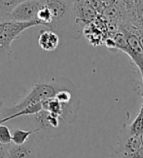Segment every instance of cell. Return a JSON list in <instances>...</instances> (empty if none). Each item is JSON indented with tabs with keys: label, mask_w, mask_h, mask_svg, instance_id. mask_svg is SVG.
<instances>
[{
	"label": "cell",
	"mask_w": 143,
	"mask_h": 158,
	"mask_svg": "<svg viewBox=\"0 0 143 158\" xmlns=\"http://www.w3.org/2000/svg\"><path fill=\"white\" fill-rule=\"evenodd\" d=\"M50 9L52 22L47 27L56 32L59 38L79 39L83 28L76 23L73 13V0H46L44 3Z\"/></svg>",
	"instance_id": "6da1fadb"
},
{
	"label": "cell",
	"mask_w": 143,
	"mask_h": 158,
	"mask_svg": "<svg viewBox=\"0 0 143 158\" xmlns=\"http://www.w3.org/2000/svg\"><path fill=\"white\" fill-rule=\"evenodd\" d=\"M77 88L74 82L65 77H45L38 81L31 88L30 92L24 99L20 100L18 104L11 108L4 109L6 118L15 114L28 105L41 103L42 101L54 98L56 94L63 89Z\"/></svg>",
	"instance_id": "7a4b0ae2"
},
{
	"label": "cell",
	"mask_w": 143,
	"mask_h": 158,
	"mask_svg": "<svg viewBox=\"0 0 143 158\" xmlns=\"http://www.w3.org/2000/svg\"><path fill=\"white\" fill-rule=\"evenodd\" d=\"M41 25L38 19L31 22H16V20H7L0 23V46L6 51L7 53L12 52V43L17 40L20 34L31 27Z\"/></svg>",
	"instance_id": "3957f363"
},
{
	"label": "cell",
	"mask_w": 143,
	"mask_h": 158,
	"mask_svg": "<svg viewBox=\"0 0 143 158\" xmlns=\"http://www.w3.org/2000/svg\"><path fill=\"white\" fill-rule=\"evenodd\" d=\"M139 135L133 134L128 124H123L117 139L115 154L119 158H131L141 148Z\"/></svg>",
	"instance_id": "277c9868"
},
{
	"label": "cell",
	"mask_w": 143,
	"mask_h": 158,
	"mask_svg": "<svg viewBox=\"0 0 143 158\" xmlns=\"http://www.w3.org/2000/svg\"><path fill=\"white\" fill-rule=\"evenodd\" d=\"M33 116L34 120L38 124L37 128L40 129V131H44L52 137L61 136L65 132L68 125L61 116L44 111V110H41Z\"/></svg>",
	"instance_id": "5b68a950"
},
{
	"label": "cell",
	"mask_w": 143,
	"mask_h": 158,
	"mask_svg": "<svg viewBox=\"0 0 143 158\" xmlns=\"http://www.w3.org/2000/svg\"><path fill=\"white\" fill-rule=\"evenodd\" d=\"M44 5L38 0H26L19 4L10 13V18L16 22H31L37 19V14Z\"/></svg>",
	"instance_id": "8992f818"
},
{
	"label": "cell",
	"mask_w": 143,
	"mask_h": 158,
	"mask_svg": "<svg viewBox=\"0 0 143 158\" xmlns=\"http://www.w3.org/2000/svg\"><path fill=\"white\" fill-rule=\"evenodd\" d=\"M119 28L125 34L127 40V50L125 53L128 54L129 58L132 60V62L138 68L141 78H143V49L139 41L132 32L128 30L123 24L119 26Z\"/></svg>",
	"instance_id": "52a82bcc"
},
{
	"label": "cell",
	"mask_w": 143,
	"mask_h": 158,
	"mask_svg": "<svg viewBox=\"0 0 143 158\" xmlns=\"http://www.w3.org/2000/svg\"><path fill=\"white\" fill-rule=\"evenodd\" d=\"M8 152L10 158H37L38 152L35 145V140L30 139L23 145L8 146Z\"/></svg>",
	"instance_id": "ba28073f"
},
{
	"label": "cell",
	"mask_w": 143,
	"mask_h": 158,
	"mask_svg": "<svg viewBox=\"0 0 143 158\" xmlns=\"http://www.w3.org/2000/svg\"><path fill=\"white\" fill-rule=\"evenodd\" d=\"M59 36L50 29L43 30L38 36V45L45 52H54L59 45Z\"/></svg>",
	"instance_id": "9c48e42d"
},
{
	"label": "cell",
	"mask_w": 143,
	"mask_h": 158,
	"mask_svg": "<svg viewBox=\"0 0 143 158\" xmlns=\"http://www.w3.org/2000/svg\"><path fill=\"white\" fill-rule=\"evenodd\" d=\"M41 132L39 128L32 130H25L22 128H13L11 129L12 135V143L14 145H23L29 140L31 135Z\"/></svg>",
	"instance_id": "30bf717a"
},
{
	"label": "cell",
	"mask_w": 143,
	"mask_h": 158,
	"mask_svg": "<svg viewBox=\"0 0 143 158\" xmlns=\"http://www.w3.org/2000/svg\"><path fill=\"white\" fill-rule=\"evenodd\" d=\"M41 110H42V106H41V103H36V104H32V105H28L26 106L25 108L22 109L20 111L13 114L9 116H7L1 122H0V124H5L6 122H8L10 120H13V119H16L18 118H20V116H27V115H34L35 114H37L38 112H40Z\"/></svg>",
	"instance_id": "8fae6325"
},
{
	"label": "cell",
	"mask_w": 143,
	"mask_h": 158,
	"mask_svg": "<svg viewBox=\"0 0 143 158\" xmlns=\"http://www.w3.org/2000/svg\"><path fill=\"white\" fill-rule=\"evenodd\" d=\"M41 106H42V110H44V111L63 116V105L54 97L42 101L41 102Z\"/></svg>",
	"instance_id": "7c38bea8"
},
{
	"label": "cell",
	"mask_w": 143,
	"mask_h": 158,
	"mask_svg": "<svg viewBox=\"0 0 143 158\" xmlns=\"http://www.w3.org/2000/svg\"><path fill=\"white\" fill-rule=\"evenodd\" d=\"M128 127L133 134L140 135L143 133V108H140L138 114L131 124H128Z\"/></svg>",
	"instance_id": "4fadbf2b"
},
{
	"label": "cell",
	"mask_w": 143,
	"mask_h": 158,
	"mask_svg": "<svg viewBox=\"0 0 143 158\" xmlns=\"http://www.w3.org/2000/svg\"><path fill=\"white\" fill-rule=\"evenodd\" d=\"M37 19L41 23L42 26L48 27L52 22V14L50 9L44 4L43 7L39 10L37 14Z\"/></svg>",
	"instance_id": "5bb4252c"
},
{
	"label": "cell",
	"mask_w": 143,
	"mask_h": 158,
	"mask_svg": "<svg viewBox=\"0 0 143 158\" xmlns=\"http://www.w3.org/2000/svg\"><path fill=\"white\" fill-rule=\"evenodd\" d=\"M26 0H0V12L10 14L16 7Z\"/></svg>",
	"instance_id": "9a60e30c"
},
{
	"label": "cell",
	"mask_w": 143,
	"mask_h": 158,
	"mask_svg": "<svg viewBox=\"0 0 143 158\" xmlns=\"http://www.w3.org/2000/svg\"><path fill=\"white\" fill-rule=\"evenodd\" d=\"M12 143L11 128L5 124H0V145L10 146Z\"/></svg>",
	"instance_id": "2e32d148"
},
{
	"label": "cell",
	"mask_w": 143,
	"mask_h": 158,
	"mask_svg": "<svg viewBox=\"0 0 143 158\" xmlns=\"http://www.w3.org/2000/svg\"><path fill=\"white\" fill-rule=\"evenodd\" d=\"M122 24L124 25L128 30H129V31L132 32L134 34V35L136 36V38L138 39L139 43H140L142 49H143V30L138 28V27H136V26L131 24V23H122Z\"/></svg>",
	"instance_id": "e0dca14e"
},
{
	"label": "cell",
	"mask_w": 143,
	"mask_h": 158,
	"mask_svg": "<svg viewBox=\"0 0 143 158\" xmlns=\"http://www.w3.org/2000/svg\"><path fill=\"white\" fill-rule=\"evenodd\" d=\"M120 2L124 6V8L126 9L128 14L132 12L135 6V0H120Z\"/></svg>",
	"instance_id": "ac0fdd59"
},
{
	"label": "cell",
	"mask_w": 143,
	"mask_h": 158,
	"mask_svg": "<svg viewBox=\"0 0 143 158\" xmlns=\"http://www.w3.org/2000/svg\"><path fill=\"white\" fill-rule=\"evenodd\" d=\"M0 158H10L8 152V146L0 145Z\"/></svg>",
	"instance_id": "d6986e66"
},
{
	"label": "cell",
	"mask_w": 143,
	"mask_h": 158,
	"mask_svg": "<svg viewBox=\"0 0 143 158\" xmlns=\"http://www.w3.org/2000/svg\"><path fill=\"white\" fill-rule=\"evenodd\" d=\"M7 20H12L10 18V14H5V13L0 12V23L7 22Z\"/></svg>",
	"instance_id": "ffe728a7"
},
{
	"label": "cell",
	"mask_w": 143,
	"mask_h": 158,
	"mask_svg": "<svg viewBox=\"0 0 143 158\" xmlns=\"http://www.w3.org/2000/svg\"><path fill=\"white\" fill-rule=\"evenodd\" d=\"M131 158H143V146H141V148Z\"/></svg>",
	"instance_id": "44dd1931"
},
{
	"label": "cell",
	"mask_w": 143,
	"mask_h": 158,
	"mask_svg": "<svg viewBox=\"0 0 143 158\" xmlns=\"http://www.w3.org/2000/svg\"><path fill=\"white\" fill-rule=\"evenodd\" d=\"M6 54H9V53H7L6 51L3 49V48H2L1 46H0V63H1L2 59L4 58V56H6Z\"/></svg>",
	"instance_id": "7402d4cb"
},
{
	"label": "cell",
	"mask_w": 143,
	"mask_h": 158,
	"mask_svg": "<svg viewBox=\"0 0 143 158\" xmlns=\"http://www.w3.org/2000/svg\"><path fill=\"white\" fill-rule=\"evenodd\" d=\"M100 1L103 3L104 5H105V7L107 6V5H110V4H112V3H114L116 0H100Z\"/></svg>",
	"instance_id": "603a6c76"
},
{
	"label": "cell",
	"mask_w": 143,
	"mask_h": 158,
	"mask_svg": "<svg viewBox=\"0 0 143 158\" xmlns=\"http://www.w3.org/2000/svg\"><path fill=\"white\" fill-rule=\"evenodd\" d=\"M5 118H6V114H5L4 110H0V122H1Z\"/></svg>",
	"instance_id": "cb8c5ba5"
},
{
	"label": "cell",
	"mask_w": 143,
	"mask_h": 158,
	"mask_svg": "<svg viewBox=\"0 0 143 158\" xmlns=\"http://www.w3.org/2000/svg\"><path fill=\"white\" fill-rule=\"evenodd\" d=\"M139 137H140V141H141V143H142V146H143V133H142V134H140V135H139Z\"/></svg>",
	"instance_id": "d4e9b609"
},
{
	"label": "cell",
	"mask_w": 143,
	"mask_h": 158,
	"mask_svg": "<svg viewBox=\"0 0 143 158\" xmlns=\"http://www.w3.org/2000/svg\"><path fill=\"white\" fill-rule=\"evenodd\" d=\"M38 1H41V2H43V3H45V2H46V0H38Z\"/></svg>",
	"instance_id": "484cf974"
},
{
	"label": "cell",
	"mask_w": 143,
	"mask_h": 158,
	"mask_svg": "<svg viewBox=\"0 0 143 158\" xmlns=\"http://www.w3.org/2000/svg\"><path fill=\"white\" fill-rule=\"evenodd\" d=\"M142 81H143V78H142ZM142 97H143V96H142ZM141 107L143 108V102H142V105H141Z\"/></svg>",
	"instance_id": "4316f807"
},
{
	"label": "cell",
	"mask_w": 143,
	"mask_h": 158,
	"mask_svg": "<svg viewBox=\"0 0 143 158\" xmlns=\"http://www.w3.org/2000/svg\"><path fill=\"white\" fill-rule=\"evenodd\" d=\"M141 108H142V107H141Z\"/></svg>",
	"instance_id": "83f0119b"
}]
</instances>
